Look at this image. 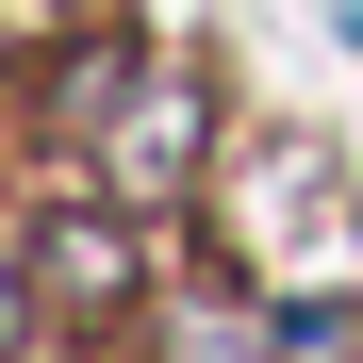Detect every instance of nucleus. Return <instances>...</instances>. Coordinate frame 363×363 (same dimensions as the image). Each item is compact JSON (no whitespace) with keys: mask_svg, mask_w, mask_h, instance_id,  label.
Listing matches in <instances>:
<instances>
[{"mask_svg":"<svg viewBox=\"0 0 363 363\" xmlns=\"http://www.w3.org/2000/svg\"><path fill=\"white\" fill-rule=\"evenodd\" d=\"M33 281L67 297V314H133V231L116 215H50L33 231Z\"/></svg>","mask_w":363,"mask_h":363,"instance_id":"f257e3e1","label":"nucleus"},{"mask_svg":"<svg viewBox=\"0 0 363 363\" xmlns=\"http://www.w3.org/2000/svg\"><path fill=\"white\" fill-rule=\"evenodd\" d=\"M182 165H199V83H149L116 133V182H182Z\"/></svg>","mask_w":363,"mask_h":363,"instance_id":"f03ea898","label":"nucleus"}]
</instances>
